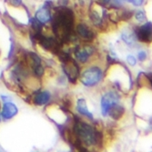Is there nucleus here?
I'll list each match as a JSON object with an SVG mask.
<instances>
[{"instance_id": "nucleus-16", "label": "nucleus", "mask_w": 152, "mask_h": 152, "mask_svg": "<svg viewBox=\"0 0 152 152\" xmlns=\"http://www.w3.org/2000/svg\"><path fill=\"white\" fill-rule=\"evenodd\" d=\"M89 17L91 21L93 22L94 25H96V26H100L103 24V18H101V16L99 15V13L98 12L96 8H90L89 10Z\"/></svg>"}, {"instance_id": "nucleus-25", "label": "nucleus", "mask_w": 152, "mask_h": 152, "mask_svg": "<svg viewBox=\"0 0 152 152\" xmlns=\"http://www.w3.org/2000/svg\"><path fill=\"white\" fill-rule=\"evenodd\" d=\"M149 126H150V128H151V129H152V118L150 119V122H149Z\"/></svg>"}, {"instance_id": "nucleus-21", "label": "nucleus", "mask_w": 152, "mask_h": 152, "mask_svg": "<svg viewBox=\"0 0 152 152\" xmlns=\"http://www.w3.org/2000/svg\"><path fill=\"white\" fill-rule=\"evenodd\" d=\"M137 58H139V60L140 61H144L147 58V54H146V52H144V51L139 52V54H137Z\"/></svg>"}, {"instance_id": "nucleus-6", "label": "nucleus", "mask_w": 152, "mask_h": 152, "mask_svg": "<svg viewBox=\"0 0 152 152\" xmlns=\"http://www.w3.org/2000/svg\"><path fill=\"white\" fill-rule=\"evenodd\" d=\"M135 35L139 41L142 43H151L152 42V23L148 22L143 26H137L135 30Z\"/></svg>"}, {"instance_id": "nucleus-8", "label": "nucleus", "mask_w": 152, "mask_h": 152, "mask_svg": "<svg viewBox=\"0 0 152 152\" xmlns=\"http://www.w3.org/2000/svg\"><path fill=\"white\" fill-rule=\"evenodd\" d=\"M95 52V48L89 45L77 46L74 48V54L77 59L81 63H86L89 57H91Z\"/></svg>"}, {"instance_id": "nucleus-14", "label": "nucleus", "mask_w": 152, "mask_h": 152, "mask_svg": "<svg viewBox=\"0 0 152 152\" xmlns=\"http://www.w3.org/2000/svg\"><path fill=\"white\" fill-rule=\"evenodd\" d=\"M77 112L79 114L87 117L90 120H94V118H93L92 113L89 111L88 108L87 101H86L85 99H77Z\"/></svg>"}, {"instance_id": "nucleus-12", "label": "nucleus", "mask_w": 152, "mask_h": 152, "mask_svg": "<svg viewBox=\"0 0 152 152\" xmlns=\"http://www.w3.org/2000/svg\"><path fill=\"white\" fill-rule=\"evenodd\" d=\"M18 113V108L15 104H13L12 102H7L4 103L1 116L5 120H8L12 118L15 117Z\"/></svg>"}, {"instance_id": "nucleus-9", "label": "nucleus", "mask_w": 152, "mask_h": 152, "mask_svg": "<svg viewBox=\"0 0 152 152\" xmlns=\"http://www.w3.org/2000/svg\"><path fill=\"white\" fill-rule=\"evenodd\" d=\"M34 18L42 25L49 22L52 19L51 13H50V6L48 4H45L44 7L39 8L36 12V15H35Z\"/></svg>"}, {"instance_id": "nucleus-20", "label": "nucleus", "mask_w": 152, "mask_h": 152, "mask_svg": "<svg viewBox=\"0 0 152 152\" xmlns=\"http://www.w3.org/2000/svg\"><path fill=\"white\" fill-rule=\"evenodd\" d=\"M127 62H128L130 66H135L136 63H137V60H136V58H135L133 56L129 55V56L127 57Z\"/></svg>"}, {"instance_id": "nucleus-5", "label": "nucleus", "mask_w": 152, "mask_h": 152, "mask_svg": "<svg viewBox=\"0 0 152 152\" xmlns=\"http://www.w3.org/2000/svg\"><path fill=\"white\" fill-rule=\"evenodd\" d=\"M102 79V70L98 66H92L86 69L80 76V81L84 86L93 87Z\"/></svg>"}, {"instance_id": "nucleus-19", "label": "nucleus", "mask_w": 152, "mask_h": 152, "mask_svg": "<svg viewBox=\"0 0 152 152\" xmlns=\"http://www.w3.org/2000/svg\"><path fill=\"white\" fill-rule=\"evenodd\" d=\"M72 152H90V151L88 150V148H85L82 144H79L75 147H72Z\"/></svg>"}, {"instance_id": "nucleus-17", "label": "nucleus", "mask_w": 152, "mask_h": 152, "mask_svg": "<svg viewBox=\"0 0 152 152\" xmlns=\"http://www.w3.org/2000/svg\"><path fill=\"white\" fill-rule=\"evenodd\" d=\"M122 39L123 41H125V42L129 45H132L135 41V33H130V32H128V31H124L122 33Z\"/></svg>"}, {"instance_id": "nucleus-22", "label": "nucleus", "mask_w": 152, "mask_h": 152, "mask_svg": "<svg viewBox=\"0 0 152 152\" xmlns=\"http://www.w3.org/2000/svg\"><path fill=\"white\" fill-rule=\"evenodd\" d=\"M129 3H132L134 6H136V7H139V6H141L143 3H144V1H135V0H129Z\"/></svg>"}, {"instance_id": "nucleus-26", "label": "nucleus", "mask_w": 152, "mask_h": 152, "mask_svg": "<svg viewBox=\"0 0 152 152\" xmlns=\"http://www.w3.org/2000/svg\"><path fill=\"white\" fill-rule=\"evenodd\" d=\"M0 120H1V115H0Z\"/></svg>"}, {"instance_id": "nucleus-11", "label": "nucleus", "mask_w": 152, "mask_h": 152, "mask_svg": "<svg viewBox=\"0 0 152 152\" xmlns=\"http://www.w3.org/2000/svg\"><path fill=\"white\" fill-rule=\"evenodd\" d=\"M51 99V94L48 91H37L34 94L32 98V102L37 106H44L48 103Z\"/></svg>"}, {"instance_id": "nucleus-18", "label": "nucleus", "mask_w": 152, "mask_h": 152, "mask_svg": "<svg viewBox=\"0 0 152 152\" xmlns=\"http://www.w3.org/2000/svg\"><path fill=\"white\" fill-rule=\"evenodd\" d=\"M135 18L139 22H143L146 18L145 12L143 10H137L135 14Z\"/></svg>"}, {"instance_id": "nucleus-7", "label": "nucleus", "mask_w": 152, "mask_h": 152, "mask_svg": "<svg viewBox=\"0 0 152 152\" xmlns=\"http://www.w3.org/2000/svg\"><path fill=\"white\" fill-rule=\"evenodd\" d=\"M119 99L118 95L114 92L110 91L106 93L101 99V112L103 116H107L109 108L111 107L112 105L118 104V101Z\"/></svg>"}, {"instance_id": "nucleus-3", "label": "nucleus", "mask_w": 152, "mask_h": 152, "mask_svg": "<svg viewBox=\"0 0 152 152\" xmlns=\"http://www.w3.org/2000/svg\"><path fill=\"white\" fill-rule=\"evenodd\" d=\"M58 57L61 62L63 71L68 81L72 84H75L77 78L80 77V68L77 62H76V60L71 58L70 55L64 50L58 53Z\"/></svg>"}, {"instance_id": "nucleus-1", "label": "nucleus", "mask_w": 152, "mask_h": 152, "mask_svg": "<svg viewBox=\"0 0 152 152\" xmlns=\"http://www.w3.org/2000/svg\"><path fill=\"white\" fill-rule=\"evenodd\" d=\"M54 10L55 14L51 19V27L55 37L63 45L77 40V36L74 32V12L66 7H56Z\"/></svg>"}, {"instance_id": "nucleus-10", "label": "nucleus", "mask_w": 152, "mask_h": 152, "mask_svg": "<svg viewBox=\"0 0 152 152\" xmlns=\"http://www.w3.org/2000/svg\"><path fill=\"white\" fill-rule=\"evenodd\" d=\"M77 33L82 39H84L86 42H88V41L90 42V41L94 40L95 36H96L94 31L86 24H78L77 26Z\"/></svg>"}, {"instance_id": "nucleus-2", "label": "nucleus", "mask_w": 152, "mask_h": 152, "mask_svg": "<svg viewBox=\"0 0 152 152\" xmlns=\"http://www.w3.org/2000/svg\"><path fill=\"white\" fill-rule=\"evenodd\" d=\"M73 132L83 146H94L96 128L75 117Z\"/></svg>"}, {"instance_id": "nucleus-15", "label": "nucleus", "mask_w": 152, "mask_h": 152, "mask_svg": "<svg viewBox=\"0 0 152 152\" xmlns=\"http://www.w3.org/2000/svg\"><path fill=\"white\" fill-rule=\"evenodd\" d=\"M124 113H125V108H124L122 106L118 105V104L112 105L111 107L109 108L108 112H107V114L115 120L120 119L123 117Z\"/></svg>"}, {"instance_id": "nucleus-27", "label": "nucleus", "mask_w": 152, "mask_h": 152, "mask_svg": "<svg viewBox=\"0 0 152 152\" xmlns=\"http://www.w3.org/2000/svg\"><path fill=\"white\" fill-rule=\"evenodd\" d=\"M0 53H1V52H0Z\"/></svg>"}, {"instance_id": "nucleus-23", "label": "nucleus", "mask_w": 152, "mask_h": 152, "mask_svg": "<svg viewBox=\"0 0 152 152\" xmlns=\"http://www.w3.org/2000/svg\"><path fill=\"white\" fill-rule=\"evenodd\" d=\"M1 99H3V101H4L5 103H7V102H10V98H9V96H1Z\"/></svg>"}, {"instance_id": "nucleus-13", "label": "nucleus", "mask_w": 152, "mask_h": 152, "mask_svg": "<svg viewBox=\"0 0 152 152\" xmlns=\"http://www.w3.org/2000/svg\"><path fill=\"white\" fill-rule=\"evenodd\" d=\"M24 60L27 66H29L32 68V70L35 69V68L42 66V61H41V58L38 57V55L34 53V52H27L25 55Z\"/></svg>"}, {"instance_id": "nucleus-4", "label": "nucleus", "mask_w": 152, "mask_h": 152, "mask_svg": "<svg viewBox=\"0 0 152 152\" xmlns=\"http://www.w3.org/2000/svg\"><path fill=\"white\" fill-rule=\"evenodd\" d=\"M31 38L32 41H36L41 48L51 52L54 55H58V53L62 49L63 44L55 37H47L42 33H33L31 35Z\"/></svg>"}, {"instance_id": "nucleus-24", "label": "nucleus", "mask_w": 152, "mask_h": 152, "mask_svg": "<svg viewBox=\"0 0 152 152\" xmlns=\"http://www.w3.org/2000/svg\"><path fill=\"white\" fill-rule=\"evenodd\" d=\"M147 77H148V81H149V83H150V85H151V87H152V73L147 75Z\"/></svg>"}]
</instances>
